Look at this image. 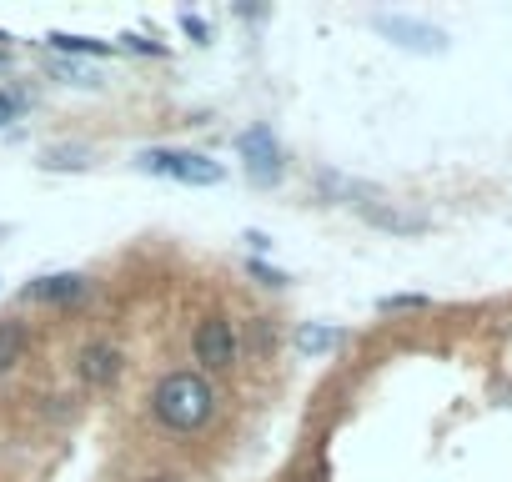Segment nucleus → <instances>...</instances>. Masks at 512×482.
I'll use <instances>...</instances> for the list:
<instances>
[{"label":"nucleus","instance_id":"obj_1","mask_svg":"<svg viewBox=\"0 0 512 482\" xmlns=\"http://www.w3.org/2000/svg\"><path fill=\"white\" fill-rule=\"evenodd\" d=\"M151 412H156V422L171 427V432H196V427L211 422L216 392H211V382H206L201 372H171V377L156 382Z\"/></svg>","mask_w":512,"mask_h":482},{"label":"nucleus","instance_id":"obj_2","mask_svg":"<svg viewBox=\"0 0 512 482\" xmlns=\"http://www.w3.org/2000/svg\"><path fill=\"white\" fill-rule=\"evenodd\" d=\"M141 171L151 176H166V181H181V186H221L226 181V166L201 156V151H166V146H151L136 156Z\"/></svg>","mask_w":512,"mask_h":482},{"label":"nucleus","instance_id":"obj_3","mask_svg":"<svg viewBox=\"0 0 512 482\" xmlns=\"http://www.w3.org/2000/svg\"><path fill=\"white\" fill-rule=\"evenodd\" d=\"M236 151H241L246 176H251L256 186H277V181H282V146H277V136H272L267 126H251V131H241Z\"/></svg>","mask_w":512,"mask_h":482},{"label":"nucleus","instance_id":"obj_4","mask_svg":"<svg viewBox=\"0 0 512 482\" xmlns=\"http://www.w3.org/2000/svg\"><path fill=\"white\" fill-rule=\"evenodd\" d=\"M191 347H196V362H201L206 372H231V362H236V352H241L236 327H231L226 317H206V322L196 327Z\"/></svg>","mask_w":512,"mask_h":482},{"label":"nucleus","instance_id":"obj_5","mask_svg":"<svg viewBox=\"0 0 512 482\" xmlns=\"http://www.w3.org/2000/svg\"><path fill=\"white\" fill-rule=\"evenodd\" d=\"M372 26H377L387 41H397L402 51H417V56H442V51H447V36H442L437 26H427V21H412V16H372Z\"/></svg>","mask_w":512,"mask_h":482},{"label":"nucleus","instance_id":"obj_6","mask_svg":"<svg viewBox=\"0 0 512 482\" xmlns=\"http://www.w3.org/2000/svg\"><path fill=\"white\" fill-rule=\"evenodd\" d=\"M317 186L327 191V201H342V206H357V211L387 201L382 186H372V181H352V176H342V171H317Z\"/></svg>","mask_w":512,"mask_h":482},{"label":"nucleus","instance_id":"obj_7","mask_svg":"<svg viewBox=\"0 0 512 482\" xmlns=\"http://www.w3.org/2000/svg\"><path fill=\"white\" fill-rule=\"evenodd\" d=\"M76 372H81L86 387H111V382L121 377V347H111V342H86L81 357H76Z\"/></svg>","mask_w":512,"mask_h":482},{"label":"nucleus","instance_id":"obj_8","mask_svg":"<svg viewBox=\"0 0 512 482\" xmlns=\"http://www.w3.org/2000/svg\"><path fill=\"white\" fill-rule=\"evenodd\" d=\"M362 216H367L377 231H392V236H417V231H427V226H432L422 211H402L392 196H387V201H377V206H367Z\"/></svg>","mask_w":512,"mask_h":482},{"label":"nucleus","instance_id":"obj_9","mask_svg":"<svg viewBox=\"0 0 512 482\" xmlns=\"http://www.w3.org/2000/svg\"><path fill=\"white\" fill-rule=\"evenodd\" d=\"M81 297H86V277L76 272H56L26 287V302H81Z\"/></svg>","mask_w":512,"mask_h":482},{"label":"nucleus","instance_id":"obj_10","mask_svg":"<svg viewBox=\"0 0 512 482\" xmlns=\"http://www.w3.org/2000/svg\"><path fill=\"white\" fill-rule=\"evenodd\" d=\"M51 41V51L66 61V56H111V46L106 41H91V36H66V31H51L46 36Z\"/></svg>","mask_w":512,"mask_h":482},{"label":"nucleus","instance_id":"obj_11","mask_svg":"<svg viewBox=\"0 0 512 482\" xmlns=\"http://www.w3.org/2000/svg\"><path fill=\"white\" fill-rule=\"evenodd\" d=\"M26 357V327L21 322H0V372H11Z\"/></svg>","mask_w":512,"mask_h":482},{"label":"nucleus","instance_id":"obj_12","mask_svg":"<svg viewBox=\"0 0 512 482\" xmlns=\"http://www.w3.org/2000/svg\"><path fill=\"white\" fill-rule=\"evenodd\" d=\"M337 342H342L337 327H302V332H297V352H307V357H322V352H332Z\"/></svg>","mask_w":512,"mask_h":482},{"label":"nucleus","instance_id":"obj_13","mask_svg":"<svg viewBox=\"0 0 512 482\" xmlns=\"http://www.w3.org/2000/svg\"><path fill=\"white\" fill-rule=\"evenodd\" d=\"M51 71L61 76V81H71V86H96V71H86V66H76V61H51Z\"/></svg>","mask_w":512,"mask_h":482},{"label":"nucleus","instance_id":"obj_14","mask_svg":"<svg viewBox=\"0 0 512 482\" xmlns=\"http://www.w3.org/2000/svg\"><path fill=\"white\" fill-rule=\"evenodd\" d=\"M21 111H26V96L21 91H0V126H11Z\"/></svg>","mask_w":512,"mask_h":482},{"label":"nucleus","instance_id":"obj_15","mask_svg":"<svg viewBox=\"0 0 512 482\" xmlns=\"http://www.w3.org/2000/svg\"><path fill=\"white\" fill-rule=\"evenodd\" d=\"M382 312H407V307H427V297H382Z\"/></svg>","mask_w":512,"mask_h":482},{"label":"nucleus","instance_id":"obj_16","mask_svg":"<svg viewBox=\"0 0 512 482\" xmlns=\"http://www.w3.org/2000/svg\"><path fill=\"white\" fill-rule=\"evenodd\" d=\"M251 277L262 282V287H282V282H287L282 272H272V267H262V262H251Z\"/></svg>","mask_w":512,"mask_h":482},{"label":"nucleus","instance_id":"obj_17","mask_svg":"<svg viewBox=\"0 0 512 482\" xmlns=\"http://www.w3.org/2000/svg\"><path fill=\"white\" fill-rule=\"evenodd\" d=\"M181 26H186V36H196V41H206V26H201V21H196V16H191V11H186V16H181Z\"/></svg>","mask_w":512,"mask_h":482},{"label":"nucleus","instance_id":"obj_18","mask_svg":"<svg viewBox=\"0 0 512 482\" xmlns=\"http://www.w3.org/2000/svg\"><path fill=\"white\" fill-rule=\"evenodd\" d=\"M246 241H251L256 252H267V247H272V236H267V231H246Z\"/></svg>","mask_w":512,"mask_h":482},{"label":"nucleus","instance_id":"obj_19","mask_svg":"<svg viewBox=\"0 0 512 482\" xmlns=\"http://www.w3.org/2000/svg\"><path fill=\"white\" fill-rule=\"evenodd\" d=\"M126 46H131V51H141V56H146V51H151V56L161 51V46H151V41H141V36H126Z\"/></svg>","mask_w":512,"mask_h":482},{"label":"nucleus","instance_id":"obj_20","mask_svg":"<svg viewBox=\"0 0 512 482\" xmlns=\"http://www.w3.org/2000/svg\"><path fill=\"white\" fill-rule=\"evenodd\" d=\"M11 71V51H0V76H6Z\"/></svg>","mask_w":512,"mask_h":482},{"label":"nucleus","instance_id":"obj_21","mask_svg":"<svg viewBox=\"0 0 512 482\" xmlns=\"http://www.w3.org/2000/svg\"><path fill=\"white\" fill-rule=\"evenodd\" d=\"M146 482H181V477H171V472H161V477H146Z\"/></svg>","mask_w":512,"mask_h":482}]
</instances>
